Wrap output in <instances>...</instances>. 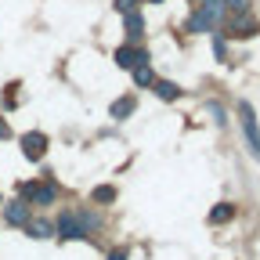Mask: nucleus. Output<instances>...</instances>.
<instances>
[{"mask_svg": "<svg viewBox=\"0 0 260 260\" xmlns=\"http://www.w3.org/2000/svg\"><path fill=\"white\" fill-rule=\"evenodd\" d=\"M54 232H58V239L73 242V239H87V235H90V228L83 224V213H61L58 224H54Z\"/></svg>", "mask_w": 260, "mask_h": 260, "instance_id": "obj_1", "label": "nucleus"}, {"mask_svg": "<svg viewBox=\"0 0 260 260\" xmlns=\"http://www.w3.org/2000/svg\"><path fill=\"white\" fill-rule=\"evenodd\" d=\"M239 116H242V130H246V141H249L253 155H260V126H256V116H253L249 102H242V105H239Z\"/></svg>", "mask_w": 260, "mask_h": 260, "instance_id": "obj_2", "label": "nucleus"}, {"mask_svg": "<svg viewBox=\"0 0 260 260\" xmlns=\"http://www.w3.org/2000/svg\"><path fill=\"white\" fill-rule=\"evenodd\" d=\"M22 195H25V199H32V203H40V206H51V203L58 199L54 184H22Z\"/></svg>", "mask_w": 260, "mask_h": 260, "instance_id": "obj_3", "label": "nucleus"}, {"mask_svg": "<svg viewBox=\"0 0 260 260\" xmlns=\"http://www.w3.org/2000/svg\"><path fill=\"white\" fill-rule=\"evenodd\" d=\"M195 15H199V22L206 25V29H213L220 18H224V4H220V0H203V4H199V11H195Z\"/></svg>", "mask_w": 260, "mask_h": 260, "instance_id": "obj_4", "label": "nucleus"}, {"mask_svg": "<svg viewBox=\"0 0 260 260\" xmlns=\"http://www.w3.org/2000/svg\"><path fill=\"white\" fill-rule=\"evenodd\" d=\"M141 61H148V54L141 47H119L116 51V65H119V69H134V65H141Z\"/></svg>", "mask_w": 260, "mask_h": 260, "instance_id": "obj_5", "label": "nucleus"}, {"mask_svg": "<svg viewBox=\"0 0 260 260\" xmlns=\"http://www.w3.org/2000/svg\"><path fill=\"white\" fill-rule=\"evenodd\" d=\"M22 152H25V159H44L47 138H44V134H25V138H22Z\"/></svg>", "mask_w": 260, "mask_h": 260, "instance_id": "obj_6", "label": "nucleus"}, {"mask_svg": "<svg viewBox=\"0 0 260 260\" xmlns=\"http://www.w3.org/2000/svg\"><path fill=\"white\" fill-rule=\"evenodd\" d=\"M25 220H29V206L25 203H4V224L25 228Z\"/></svg>", "mask_w": 260, "mask_h": 260, "instance_id": "obj_7", "label": "nucleus"}, {"mask_svg": "<svg viewBox=\"0 0 260 260\" xmlns=\"http://www.w3.org/2000/svg\"><path fill=\"white\" fill-rule=\"evenodd\" d=\"M25 232H29L32 239H51V235H54V224L44 220V217H37V220L29 217V220H25Z\"/></svg>", "mask_w": 260, "mask_h": 260, "instance_id": "obj_8", "label": "nucleus"}, {"mask_svg": "<svg viewBox=\"0 0 260 260\" xmlns=\"http://www.w3.org/2000/svg\"><path fill=\"white\" fill-rule=\"evenodd\" d=\"M232 37H253V18L249 15H235L232 18Z\"/></svg>", "mask_w": 260, "mask_h": 260, "instance_id": "obj_9", "label": "nucleus"}, {"mask_svg": "<svg viewBox=\"0 0 260 260\" xmlns=\"http://www.w3.org/2000/svg\"><path fill=\"white\" fill-rule=\"evenodd\" d=\"M134 83H138V87H152V83H155V73H152V65H148V61L134 65Z\"/></svg>", "mask_w": 260, "mask_h": 260, "instance_id": "obj_10", "label": "nucleus"}, {"mask_svg": "<svg viewBox=\"0 0 260 260\" xmlns=\"http://www.w3.org/2000/svg\"><path fill=\"white\" fill-rule=\"evenodd\" d=\"M232 217H235V206L232 203H217L210 210V224H224V220H232Z\"/></svg>", "mask_w": 260, "mask_h": 260, "instance_id": "obj_11", "label": "nucleus"}, {"mask_svg": "<svg viewBox=\"0 0 260 260\" xmlns=\"http://www.w3.org/2000/svg\"><path fill=\"white\" fill-rule=\"evenodd\" d=\"M152 87H155V94L162 98V102H174V98L181 94V87H177V83H170V80H155Z\"/></svg>", "mask_w": 260, "mask_h": 260, "instance_id": "obj_12", "label": "nucleus"}, {"mask_svg": "<svg viewBox=\"0 0 260 260\" xmlns=\"http://www.w3.org/2000/svg\"><path fill=\"white\" fill-rule=\"evenodd\" d=\"M134 105H138L134 98H119V102L112 105V116H116V119H123V116H130V112H134Z\"/></svg>", "mask_w": 260, "mask_h": 260, "instance_id": "obj_13", "label": "nucleus"}, {"mask_svg": "<svg viewBox=\"0 0 260 260\" xmlns=\"http://www.w3.org/2000/svg\"><path fill=\"white\" fill-rule=\"evenodd\" d=\"M126 32H130V40L141 37V15L138 11H126Z\"/></svg>", "mask_w": 260, "mask_h": 260, "instance_id": "obj_14", "label": "nucleus"}, {"mask_svg": "<svg viewBox=\"0 0 260 260\" xmlns=\"http://www.w3.org/2000/svg\"><path fill=\"white\" fill-rule=\"evenodd\" d=\"M224 11H232V15H246L249 11V0H220Z\"/></svg>", "mask_w": 260, "mask_h": 260, "instance_id": "obj_15", "label": "nucleus"}, {"mask_svg": "<svg viewBox=\"0 0 260 260\" xmlns=\"http://www.w3.org/2000/svg\"><path fill=\"white\" fill-rule=\"evenodd\" d=\"M112 199H116V188H109V184L94 188V203H112Z\"/></svg>", "mask_w": 260, "mask_h": 260, "instance_id": "obj_16", "label": "nucleus"}, {"mask_svg": "<svg viewBox=\"0 0 260 260\" xmlns=\"http://www.w3.org/2000/svg\"><path fill=\"white\" fill-rule=\"evenodd\" d=\"M213 54H217V58H220V61H224V58H228V51H224V40H220V37H217V40H213Z\"/></svg>", "mask_w": 260, "mask_h": 260, "instance_id": "obj_17", "label": "nucleus"}, {"mask_svg": "<svg viewBox=\"0 0 260 260\" xmlns=\"http://www.w3.org/2000/svg\"><path fill=\"white\" fill-rule=\"evenodd\" d=\"M206 109H210V116H213V119H217V123H224V109H220V105H213V102H210V105H206Z\"/></svg>", "mask_w": 260, "mask_h": 260, "instance_id": "obj_18", "label": "nucleus"}, {"mask_svg": "<svg viewBox=\"0 0 260 260\" xmlns=\"http://www.w3.org/2000/svg\"><path fill=\"white\" fill-rule=\"evenodd\" d=\"M116 11H134V0H116Z\"/></svg>", "mask_w": 260, "mask_h": 260, "instance_id": "obj_19", "label": "nucleus"}, {"mask_svg": "<svg viewBox=\"0 0 260 260\" xmlns=\"http://www.w3.org/2000/svg\"><path fill=\"white\" fill-rule=\"evenodd\" d=\"M109 260H126V249H112V253H109Z\"/></svg>", "mask_w": 260, "mask_h": 260, "instance_id": "obj_20", "label": "nucleus"}, {"mask_svg": "<svg viewBox=\"0 0 260 260\" xmlns=\"http://www.w3.org/2000/svg\"><path fill=\"white\" fill-rule=\"evenodd\" d=\"M0 138H8V123L4 119H0Z\"/></svg>", "mask_w": 260, "mask_h": 260, "instance_id": "obj_21", "label": "nucleus"}, {"mask_svg": "<svg viewBox=\"0 0 260 260\" xmlns=\"http://www.w3.org/2000/svg\"><path fill=\"white\" fill-rule=\"evenodd\" d=\"M152 4H162V0H152Z\"/></svg>", "mask_w": 260, "mask_h": 260, "instance_id": "obj_22", "label": "nucleus"}]
</instances>
